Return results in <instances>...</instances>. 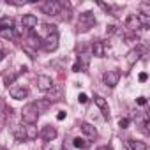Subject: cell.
Wrapping results in <instances>:
<instances>
[{
    "label": "cell",
    "mask_w": 150,
    "mask_h": 150,
    "mask_svg": "<svg viewBox=\"0 0 150 150\" xmlns=\"http://www.w3.org/2000/svg\"><path fill=\"white\" fill-rule=\"evenodd\" d=\"M97 150H111V146H99Z\"/></svg>",
    "instance_id": "36"
},
{
    "label": "cell",
    "mask_w": 150,
    "mask_h": 150,
    "mask_svg": "<svg viewBox=\"0 0 150 150\" xmlns=\"http://www.w3.org/2000/svg\"><path fill=\"white\" fill-rule=\"evenodd\" d=\"M18 74H20V72H7V74H4V85H6V87L13 85L14 80L18 78Z\"/></svg>",
    "instance_id": "22"
},
{
    "label": "cell",
    "mask_w": 150,
    "mask_h": 150,
    "mask_svg": "<svg viewBox=\"0 0 150 150\" xmlns=\"http://www.w3.org/2000/svg\"><path fill=\"white\" fill-rule=\"evenodd\" d=\"M81 131H83V134H85L88 139H94V138L97 136V129H96L92 124H88V122H83V124H81Z\"/></svg>",
    "instance_id": "14"
},
{
    "label": "cell",
    "mask_w": 150,
    "mask_h": 150,
    "mask_svg": "<svg viewBox=\"0 0 150 150\" xmlns=\"http://www.w3.org/2000/svg\"><path fill=\"white\" fill-rule=\"evenodd\" d=\"M90 58H92V53L88 50H81L78 53V65L81 71H88V65H90Z\"/></svg>",
    "instance_id": "7"
},
{
    "label": "cell",
    "mask_w": 150,
    "mask_h": 150,
    "mask_svg": "<svg viewBox=\"0 0 150 150\" xmlns=\"http://www.w3.org/2000/svg\"><path fill=\"white\" fill-rule=\"evenodd\" d=\"M118 127L120 129H127L129 127V118H120L118 120Z\"/></svg>",
    "instance_id": "29"
},
{
    "label": "cell",
    "mask_w": 150,
    "mask_h": 150,
    "mask_svg": "<svg viewBox=\"0 0 150 150\" xmlns=\"http://www.w3.org/2000/svg\"><path fill=\"white\" fill-rule=\"evenodd\" d=\"M115 32H117V27H115V25H108V28H106V34H108V35H113Z\"/></svg>",
    "instance_id": "31"
},
{
    "label": "cell",
    "mask_w": 150,
    "mask_h": 150,
    "mask_svg": "<svg viewBox=\"0 0 150 150\" xmlns=\"http://www.w3.org/2000/svg\"><path fill=\"white\" fill-rule=\"evenodd\" d=\"M42 150H55V148H53V146H50V145H46V146H44Z\"/></svg>",
    "instance_id": "37"
},
{
    "label": "cell",
    "mask_w": 150,
    "mask_h": 150,
    "mask_svg": "<svg viewBox=\"0 0 150 150\" xmlns=\"http://www.w3.org/2000/svg\"><path fill=\"white\" fill-rule=\"evenodd\" d=\"M39 136H41L44 141H53V139L57 138V129H55L53 125H44L42 131L39 132Z\"/></svg>",
    "instance_id": "10"
},
{
    "label": "cell",
    "mask_w": 150,
    "mask_h": 150,
    "mask_svg": "<svg viewBox=\"0 0 150 150\" xmlns=\"http://www.w3.org/2000/svg\"><path fill=\"white\" fill-rule=\"evenodd\" d=\"M35 106H37V111H39V113H41V110H42V111H44V110H46V108H48V106H50V103H48V101H41V103H37V104H35Z\"/></svg>",
    "instance_id": "27"
},
{
    "label": "cell",
    "mask_w": 150,
    "mask_h": 150,
    "mask_svg": "<svg viewBox=\"0 0 150 150\" xmlns=\"http://www.w3.org/2000/svg\"><path fill=\"white\" fill-rule=\"evenodd\" d=\"M51 85H53V81H51L50 76H46V74H41V76H37V87H39V90L48 92V90L51 88Z\"/></svg>",
    "instance_id": "11"
},
{
    "label": "cell",
    "mask_w": 150,
    "mask_h": 150,
    "mask_svg": "<svg viewBox=\"0 0 150 150\" xmlns=\"http://www.w3.org/2000/svg\"><path fill=\"white\" fill-rule=\"evenodd\" d=\"M64 150H65V146H64Z\"/></svg>",
    "instance_id": "40"
},
{
    "label": "cell",
    "mask_w": 150,
    "mask_h": 150,
    "mask_svg": "<svg viewBox=\"0 0 150 150\" xmlns=\"http://www.w3.org/2000/svg\"><path fill=\"white\" fill-rule=\"evenodd\" d=\"M67 117V113L65 111H58V115H57V120H64Z\"/></svg>",
    "instance_id": "34"
},
{
    "label": "cell",
    "mask_w": 150,
    "mask_h": 150,
    "mask_svg": "<svg viewBox=\"0 0 150 150\" xmlns=\"http://www.w3.org/2000/svg\"><path fill=\"white\" fill-rule=\"evenodd\" d=\"M64 99V87L62 85H51V88L48 90V96H46V101L50 104L53 103H58Z\"/></svg>",
    "instance_id": "5"
},
{
    "label": "cell",
    "mask_w": 150,
    "mask_h": 150,
    "mask_svg": "<svg viewBox=\"0 0 150 150\" xmlns=\"http://www.w3.org/2000/svg\"><path fill=\"white\" fill-rule=\"evenodd\" d=\"M41 42H42V39H41L37 34H30V35L27 37V42H25L23 46H27V48H30V50L34 51V50L41 48Z\"/></svg>",
    "instance_id": "12"
},
{
    "label": "cell",
    "mask_w": 150,
    "mask_h": 150,
    "mask_svg": "<svg viewBox=\"0 0 150 150\" xmlns=\"http://www.w3.org/2000/svg\"><path fill=\"white\" fill-rule=\"evenodd\" d=\"M103 81H104V85H106V87H110V88L117 87V85H118V81H120V71H118V69L106 71V72L103 74Z\"/></svg>",
    "instance_id": "4"
},
{
    "label": "cell",
    "mask_w": 150,
    "mask_h": 150,
    "mask_svg": "<svg viewBox=\"0 0 150 150\" xmlns=\"http://www.w3.org/2000/svg\"><path fill=\"white\" fill-rule=\"evenodd\" d=\"M72 71H74V72H80V71H81V69H80V65H78V62L72 65Z\"/></svg>",
    "instance_id": "35"
},
{
    "label": "cell",
    "mask_w": 150,
    "mask_h": 150,
    "mask_svg": "<svg viewBox=\"0 0 150 150\" xmlns=\"http://www.w3.org/2000/svg\"><path fill=\"white\" fill-rule=\"evenodd\" d=\"M9 94H11L13 99L21 101V99H25V97L28 96V88H27V87H11V88H9Z\"/></svg>",
    "instance_id": "9"
},
{
    "label": "cell",
    "mask_w": 150,
    "mask_h": 150,
    "mask_svg": "<svg viewBox=\"0 0 150 150\" xmlns=\"http://www.w3.org/2000/svg\"><path fill=\"white\" fill-rule=\"evenodd\" d=\"M94 57H104L106 55V44L103 42V41H96V42H92V51H90Z\"/></svg>",
    "instance_id": "13"
},
{
    "label": "cell",
    "mask_w": 150,
    "mask_h": 150,
    "mask_svg": "<svg viewBox=\"0 0 150 150\" xmlns=\"http://www.w3.org/2000/svg\"><path fill=\"white\" fill-rule=\"evenodd\" d=\"M13 25H14L13 18H9V16L0 18V28H13Z\"/></svg>",
    "instance_id": "24"
},
{
    "label": "cell",
    "mask_w": 150,
    "mask_h": 150,
    "mask_svg": "<svg viewBox=\"0 0 150 150\" xmlns=\"http://www.w3.org/2000/svg\"><path fill=\"white\" fill-rule=\"evenodd\" d=\"M13 134H14V138H16L18 141L27 139V136H25V129H23L21 125H13Z\"/></svg>",
    "instance_id": "19"
},
{
    "label": "cell",
    "mask_w": 150,
    "mask_h": 150,
    "mask_svg": "<svg viewBox=\"0 0 150 150\" xmlns=\"http://www.w3.org/2000/svg\"><path fill=\"white\" fill-rule=\"evenodd\" d=\"M25 136H27V139H37V136H39L37 127L35 125H27L25 127Z\"/></svg>",
    "instance_id": "20"
},
{
    "label": "cell",
    "mask_w": 150,
    "mask_h": 150,
    "mask_svg": "<svg viewBox=\"0 0 150 150\" xmlns=\"http://www.w3.org/2000/svg\"><path fill=\"white\" fill-rule=\"evenodd\" d=\"M138 80H139V83H145V81L148 80V74H146V72H141L139 76H138Z\"/></svg>",
    "instance_id": "32"
},
{
    "label": "cell",
    "mask_w": 150,
    "mask_h": 150,
    "mask_svg": "<svg viewBox=\"0 0 150 150\" xmlns=\"http://www.w3.org/2000/svg\"><path fill=\"white\" fill-rule=\"evenodd\" d=\"M125 27H127L131 32H136V30H139V28H141V25H139V21H138L136 14L127 16V20H125Z\"/></svg>",
    "instance_id": "16"
},
{
    "label": "cell",
    "mask_w": 150,
    "mask_h": 150,
    "mask_svg": "<svg viewBox=\"0 0 150 150\" xmlns=\"http://www.w3.org/2000/svg\"><path fill=\"white\" fill-rule=\"evenodd\" d=\"M7 2L11 6H25V4H28V0H7Z\"/></svg>",
    "instance_id": "28"
},
{
    "label": "cell",
    "mask_w": 150,
    "mask_h": 150,
    "mask_svg": "<svg viewBox=\"0 0 150 150\" xmlns=\"http://www.w3.org/2000/svg\"><path fill=\"white\" fill-rule=\"evenodd\" d=\"M21 120L27 124V125H35L37 120H39V111H37V106L35 103H30L23 108L21 111Z\"/></svg>",
    "instance_id": "1"
},
{
    "label": "cell",
    "mask_w": 150,
    "mask_h": 150,
    "mask_svg": "<svg viewBox=\"0 0 150 150\" xmlns=\"http://www.w3.org/2000/svg\"><path fill=\"white\" fill-rule=\"evenodd\" d=\"M21 23H23V27H27V28H35L37 27V16L35 14H25L23 18H21Z\"/></svg>",
    "instance_id": "15"
},
{
    "label": "cell",
    "mask_w": 150,
    "mask_h": 150,
    "mask_svg": "<svg viewBox=\"0 0 150 150\" xmlns=\"http://www.w3.org/2000/svg\"><path fill=\"white\" fill-rule=\"evenodd\" d=\"M37 7H39L44 14H48V16H58V13H60V2H55V0L39 2Z\"/></svg>",
    "instance_id": "3"
},
{
    "label": "cell",
    "mask_w": 150,
    "mask_h": 150,
    "mask_svg": "<svg viewBox=\"0 0 150 150\" xmlns=\"http://www.w3.org/2000/svg\"><path fill=\"white\" fill-rule=\"evenodd\" d=\"M136 104H139V106H145V104H146V99L141 96V97H138V99H136Z\"/></svg>",
    "instance_id": "33"
},
{
    "label": "cell",
    "mask_w": 150,
    "mask_h": 150,
    "mask_svg": "<svg viewBox=\"0 0 150 150\" xmlns=\"http://www.w3.org/2000/svg\"><path fill=\"white\" fill-rule=\"evenodd\" d=\"M94 25H96V16H94L92 11H85V13L80 14V18H78V30L80 32H87Z\"/></svg>",
    "instance_id": "2"
},
{
    "label": "cell",
    "mask_w": 150,
    "mask_h": 150,
    "mask_svg": "<svg viewBox=\"0 0 150 150\" xmlns=\"http://www.w3.org/2000/svg\"><path fill=\"white\" fill-rule=\"evenodd\" d=\"M41 48H42L44 51H48V53L55 51V50L58 48V34H51V35H46V37L42 39V42H41Z\"/></svg>",
    "instance_id": "6"
},
{
    "label": "cell",
    "mask_w": 150,
    "mask_h": 150,
    "mask_svg": "<svg viewBox=\"0 0 150 150\" xmlns=\"http://www.w3.org/2000/svg\"><path fill=\"white\" fill-rule=\"evenodd\" d=\"M0 35H2L4 39H14L16 37V32H14V28H0Z\"/></svg>",
    "instance_id": "23"
},
{
    "label": "cell",
    "mask_w": 150,
    "mask_h": 150,
    "mask_svg": "<svg viewBox=\"0 0 150 150\" xmlns=\"http://www.w3.org/2000/svg\"><path fill=\"white\" fill-rule=\"evenodd\" d=\"M42 30L46 32V35H51V34H58V32H57V27H55V25H50V23H44V25H42Z\"/></svg>",
    "instance_id": "25"
},
{
    "label": "cell",
    "mask_w": 150,
    "mask_h": 150,
    "mask_svg": "<svg viewBox=\"0 0 150 150\" xmlns=\"http://www.w3.org/2000/svg\"><path fill=\"white\" fill-rule=\"evenodd\" d=\"M72 145L76 146V148H88V146H90V143H88L85 138H80V136L72 139Z\"/></svg>",
    "instance_id": "21"
},
{
    "label": "cell",
    "mask_w": 150,
    "mask_h": 150,
    "mask_svg": "<svg viewBox=\"0 0 150 150\" xmlns=\"http://www.w3.org/2000/svg\"><path fill=\"white\" fill-rule=\"evenodd\" d=\"M127 146H129V150H146L148 148V145L139 139H127Z\"/></svg>",
    "instance_id": "17"
},
{
    "label": "cell",
    "mask_w": 150,
    "mask_h": 150,
    "mask_svg": "<svg viewBox=\"0 0 150 150\" xmlns=\"http://www.w3.org/2000/svg\"><path fill=\"white\" fill-rule=\"evenodd\" d=\"M94 103H96V104H97V108L103 111V117L108 120V118H110V108H108V101H106L103 96H96V97H94Z\"/></svg>",
    "instance_id": "8"
},
{
    "label": "cell",
    "mask_w": 150,
    "mask_h": 150,
    "mask_svg": "<svg viewBox=\"0 0 150 150\" xmlns=\"http://www.w3.org/2000/svg\"><path fill=\"white\" fill-rule=\"evenodd\" d=\"M0 150H7V148H0Z\"/></svg>",
    "instance_id": "39"
},
{
    "label": "cell",
    "mask_w": 150,
    "mask_h": 150,
    "mask_svg": "<svg viewBox=\"0 0 150 150\" xmlns=\"http://www.w3.org/2000/svg\"><path fill=\"white\" fill-rule=\"evenodd\" d=\"M139 57H141V48L131 50V51L127 53V64H129V65H134V64L139 60Z\"/></svg>",
    "instance_id": "18"
},
{
    "label": "cell",
    "mask_w": 150,
    "mask_h": 150,
    "mask_svg": "<svg viewBox=\"0 0 150 150\" xmlns=\"http://www.w3.org/2000/svg\"><path fill=\"white\" fill-rule=\"evenodd\" d=\"M2 60H4V51L0 50V62H2Z\"/></svg>",
    "instance_id": "38"
},
{
    "label": "cell",
    "mask_w": 150,
    "mask_h": 150,
    "mask_svg": "<svg viewBox=\"0 0 150 150\" xmlns=\"http://www.w3.org/2000/svg\"><path fill=\"white\" fill-rule=\"evenodd\" d=\"M78 101H80L81 104H87V103H88V96H87V94H80V96H78Z\"/></svg>",
    "instance_id": "30"
},
{
    "label": "cell",
    "mask_w": 150,
    "mask_h": 150,
    "mask_svg": "<svg viewBox=\"0 0 150 150\" xmlns=\"http://www.w3.org/2000/svg\"><path fill=\"white\" fill-rule=\"evenodd\" d=\"M139 9H141V13H139V14L150 16V4H148V2H141V4H139Z\"/></svg>",
    "instance_id": "26"
}]
</instances>
